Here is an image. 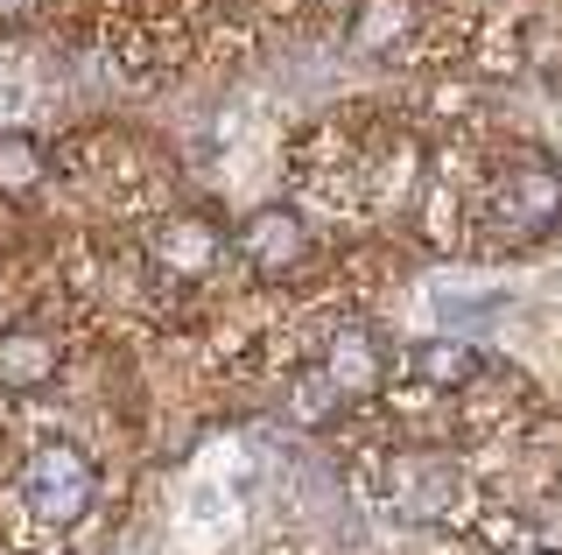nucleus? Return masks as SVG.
I'll use <instances>...</instances> for the list:
<instances>
[{
    "label": "nucleus",
    "mask_w": 562,
    "mask_h": 555,
    "mask_svg": "<svg viewBox=\"0 0 562 555\" xmlns=\"http://www.w3.org/2000/svg\"><path fill=\"white\" fill-rule=\"evenodd\" d=\"M246 253H254V268L281 274L289 260H303V225L281 218V212H260L254 225H246Z\"/></svg>",
    "instance_id": "0eeeda50"
},
{
    "label": "nucleus",
    "mask_w": 562,
    "mask_h": 555,
    "mask_svg": "<svg viewBox=\"0 0 562 555\" xmlns=\"http://www.w3.org/2000/svg\"><path fill=\"white\" fill-rule=\"evenodd\" d=\"M555 204H562V183H555L541 162H527V169H514V177H506L499 212H506V225H514V233H541V225L555 218Z\"/></svg>",
    "instance_id": "f03ea898"
},
{
    "label": "nucleus",
    "mask_w": 562,
    "mask_h": 555,
    "mask_svg": "<svg viewBox=\"0 0 562 555\" xmlns=\"http://www.w3.org/2000/svg\"><path fill=\"white\" fill-rule=\"evenodd\" d=\"M155 253H162L169 274H211V260H218V233H211L204 218H169L162 233H155Z\"/></svg>",
    "instance_id": "20e7f679"
},
{
    "label": "nucleus",
    "mask_w": 562,
    "mask_h": 555,
    "mask_svg": "<svg viewBox=\"0 0 562 555\" xmlns=\"http://www.w3.org/2000/svg\"><path fill=\"white\" fill-rule=\"evenodd\" d=\"M386 492L401 499L394 513H443L450 507V464H436V457H401L394 464V478H386Z\"/></svg>",
    "instance_id": "7ed1b4c3"
},
{
    "label": "nucleus",
    "mask_w": 562,
    "mask_h": 555,
    "mask_svg": "<svg viewBox=\"0 0 562 555\" xmlns=\"http://www.w3.org/2000/svg\"><path fill=\"white\" fill-rule=\"evenodd\" d=\"M92 492H99V478H92V464H85V450H70V443H43L22 472V507L35 520H57V528L85 520Z\"/></svg>",
    "instance_id": "f257e3e1"
},
{
    "label": "nucleus",
    "mask_w": 562,
    "mask_h": 555,
    "mask_svg": "<svg viewBox=\"0 0 562 555\" xmlns=\"http://www.w3.org/2000/svg\"><path fill=\"white\" fill-rule=\"evenodd\" d=\"M436 309L457 324V317H485V309H499V296H450V288H443V296H436Z\"/></svg>",
    "instance_id": "f8f14e48"
},
{
    "label": "nucleus",
    "mask_w": 562,
    "mask_h": 555,
    "mask_svg": "<svg viewBox=\"0 0 562 555\" xmlns=\"http://www.w3.org/2000/svg\"><path fill=\"white\" fill-rule=\"evenodd\" d=\"M408 14H415V0H359V14H351V49H366V57L394 49L408 36Z\"/></svg>",
    "instance_id": "423d86ee"
},
{
    "label": "nucleus",
    "mask_w": 562,
    "mask_h": 555,
    "mask_svg": "<svg viewBox=\"0 0 562 555\" xmlns=\"http://www.w3.org/2000/svg\"><path fill=\"white\" fill-rule=\"evenodd\" d=\"M35 177H43V148L22 141V134H8V141H0V190H29Z\"/></svg>",
    "instance_id": "9d476101"
},
{
    "label": "nucleus",
    "mask_w": 562,
    "mask_h": 555,
    "mask_svg": "<svg viewBox=\"0 0 562 555\" xmlns=\"http://www.w3.org/2000/svg\"><path fill=\"white\" fill-rule=\"evenodd\" d=\"M330 408H338V387H330V373L303 380V394H295V422H324Z\"/></svg>",
    "instance_id": "9b49d317"
},
{
    "label": "nucleus",
    "mask_w": 562,
    "mask_h": 555,
    "mask_svg": "<svg viewBox=\"0 0 562 555\" xmlns=\"http://www.w3.org/2000/svg\"><path fill=\"white\" fill-rule=\"evenodd\" d=\"M373 352H366V338L359 331H351L345 344H330V387H338V394H359V387H373Z\"/></svg>",
    "instance_id": "6e6552de"
},
{
    "label": "nucleus",
    "mask_w": 562,
    "mask_h": 555,
    "mask_svg": "<svg viewBox=\"0 0 562 555\" xmlns=\"http://www.w3.org/2000/svg\"><path fill=\"white\" fill-rule=\"evenodd\" d=\"M49 373H57V338H43V331L0 338V387H43Z\"/></svg>",
    "instance_id": "39448f33"
},
{
    "label": "nucleus",
    "mask_w": 562,
    "mask_h": 555,
    "mask_svg": "<svg viewBox=\"0 0 562 555\" xmlns=\"http://www.w3.org/2000/svg\"><path fill=\"white\" fill-rule=\"evenodd\" d=\"M35 8V0H0V14H29Z\"/></svg>",
    "instance_id": "ddd939ff"
},
{
    "label": "nucleus",
    "mask_w": 562,
    "mask_h": 555,
    "mask_svg": "<svg viewBox=\"0 0 562 555\" xmlns=\"http://www.w3.org/2000/svg\"><path fill=\"white\" fill-rule=\"evenodd\" d=\"M415 373L422 380H471L479 373V352H471V344H429V352H415Z\"/></svg>",
    "instance_id": "1a4fd4ad"
}]
</instances>
